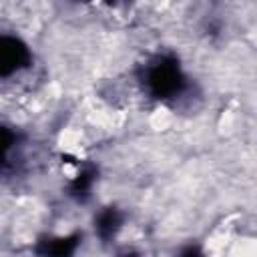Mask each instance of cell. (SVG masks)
Listing matches in <instances>:
<instances>
[{
	"mask_svg": "<svg viewBox=\"0 0 257 257\" xmlns=\"http://www.w3.org/2000/svg\"><path fill=\"white\" fill-rule=\"evenodd\" d=\"M147 86L157 98H173L183 88V74L173 60H157L147 68Z\"/></svg>",
	"mask_w": 257,
	"mask_h": 257,
	"instance_id": "6da1fadb",
	"label": "cell"
},
{
	"mask_svg": "<svg viewBox=\"0 0 257 257\" xmlns=\"http://www.w3.org/2000/svg\"><path fill=\"white\" fill-rule=\"evenodd\" d=\"M181 257H201V253H199L197 249L189 247V249H185V251H183V255H181Z\"/></svg>",
	"mask_w": 257,
	"mask_h": 257,
	"instance_id": "8992f818",
	"label": "cell"
},
{
	"mask_svg": "<svg viewBox=\"0 0 257 257\" xmlns=\"http://www.w3.org/2000/svg\"><path fill=\"white\" fill-rule=\"evenodd\" d=\"M74 251V241L72 239H54L48 241L42 255L44 257H68Z\"/></svg>",
	"mask_w": 257,
	"mask_h": 257,
	"instance_id": "3957f363",
	"label": "cell"
},
{
	"mask_svg": "<svg viewBox=\"0 0 257 257\" xmlns=\"http://www.w3.org/2000/svg\"><path fill=\"white\" fill-rule=\"evenodd\" d=\"M118 223H120L118 215H116L112 209H108V211H104V213L98 217L96 231L100 233V237H110V235H112V233L118 229Z\"/></svg>",
	"mask_w": 257,
	"mask_h": 257,
	"instance_id": "277c9868",
	"label": "cell"
},
{
	"mask_svg": "<svg viewBox=\"0 0 257 257\" xmlns=\"http://www.w3.org/2000/svg\"><path fill=\"white\" fill-rule=\"evenodd\" d=\"M12 145H14V135L8 128L0 126V167L6 163V157H8L10 149H12Z\"/></svg>",
	"mask_w": 257,
	"mask_h": 257,
	"instance_id": "5b68a950",
	"label": "cell"
},
{
	"mask_svg": "<svg viewBox=\"0 0 257 257\" xmlns=\"http://www.w3.org/2000/svg\"><path fill=\"white\" fill-rule=\"evenodd\" d=\"M28 60L26 46L12 38V36H0V76L14 74L20 66H24Z\"/></svg>",
	"mask_w": 257,
	"mask_h": 257,
	"instance_id": "7a4b0ae2",
	"label": "cell"
}]
</instances>
